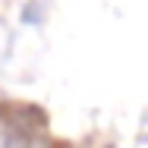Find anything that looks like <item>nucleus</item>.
I'll return each instance as SVG.
<instances>
[]
</instances>
